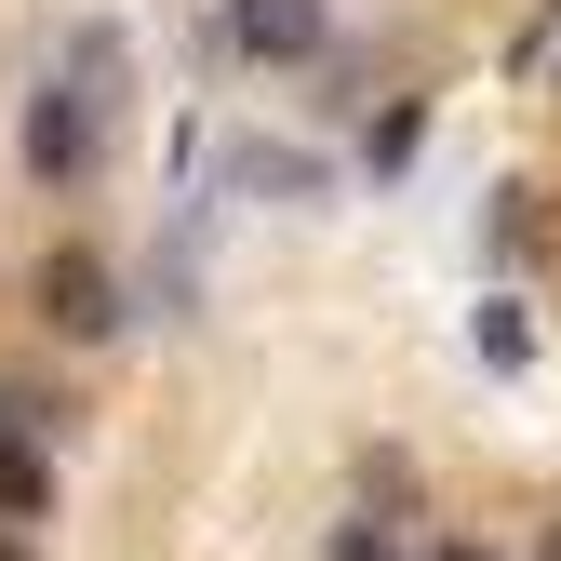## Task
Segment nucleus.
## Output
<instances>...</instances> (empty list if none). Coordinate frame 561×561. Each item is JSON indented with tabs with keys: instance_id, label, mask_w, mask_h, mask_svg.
Listing matches in <instances>:
<instances>
[{
	"instance_id": "f257e3e1",
	"label": "nucleus",
	"mask_w": 561,
	"mask_h": 561,
	"mask_svg": "<svg viewBox=\"0 0 561 561\" xmlns=\"http://www.w3.org/2000/svg\"><path fill=\"white\" fill-rule=\"evenodd\" d=\"M14 161H27L41 187H94V161H107V107H94V81H54V94H27Z\"/></svg>"
},
{
	"instance_id": "f03ea898",
	"label": "nucleus",
	"mask_w": 561,
	"mask_h": 561,
	"mask_svg": "<svg viewBox=\"0 0 561 561\" xmlns=\"http://www.w3.org/2000/svg\"><path fill=\"white\" fill-rule=\"evenodd\" d=\"M41 321H54L67 347L121 334V280H107V254H94V241H54V254H41Z\"/></svg>"
},
{
	"instance_id": "7ed1b4c3",
	"label": "nucleus",
	"mask_w": 561,
	"mask_h": 561,
	"mask_svg": "<svg viewBox=\"0 0 561 561\" xmlns=\"http://www.w3.org/2000/svg\"><path fill=\"white\" fill-rule=\"evenodd\" d=\"M228 41H241L254 67H308V54L334 41V14H321V0H228Z\"/></svg>"
},
{
	"instance_id": "20e7f679",
	"label": "nucleus",
	"mask_w": 561,
	"mask_h": 561,
	"mask_svg": "<svg viewBox=\"0 0 561 561\" xmlns=\"http://www.w3.org/2000/svg\"><path fill=\"white\" fill-rule=\"evenodd\" d=\"M0 522H14V535L54 522V455H41L27 428H0Z\"/></svg>"
},
{
	"instance_id": "39448f33",
	"label": "nucleus",
	"mask_w": 561,
	"mask_h": 561,
	"mask_svg": "<svg viewBox=\"0 0 561 561\" xmlns=\"http://www.w3.org/2000/svg\"><path fill=\"white\" fill-rule=\"evenodd\" d=\"M334 561H401V535H388V522H347V535H334Z\"/></svg>"
},
{
	"instance_id": "423d86ee",
	"label": "nucleus",
	"mask_w": 561,
	"mask_h": 561,
	"mask_svg": "<svg viewBox=\"0 0 561 561\" xmlns=\"http://www.w3.org/2000/svg\"><path fill=\"white\" fill-rule=\"evenodd\" d=\"M428 561H495V548H481V535H455V548H428Z\"/></svg>"
},
{
	"instance_id": "0eeeda50",
	"label": "nucleus",
	"mask_w": 561,
	"mask_h": 561,
	"mask_svg": "<svg viewBox=\"0 0 561 561\" xmlns=\"http://www.w3.org/2000/svg\"><path fill=\"white\" fill-rule=\"evenodd\" d=\"M0 561H27V548H14V522H0Z\"/></svg>"
},
{
	"instance_id": "6e6552de",
	"label": "nucleus",
	"mask_w": 561,
	"mask_h": 561,
	"mask_svg": "<svg viewBox=\"0 0 561 561\" xmlns=\"http://www.w3.org/2000/svg\"><path fill=\"white\" fill-rule=\"evenodd\" d=\"M535 561H561V535H548V548H535Z\"/></svg>"
}]
</instances>
